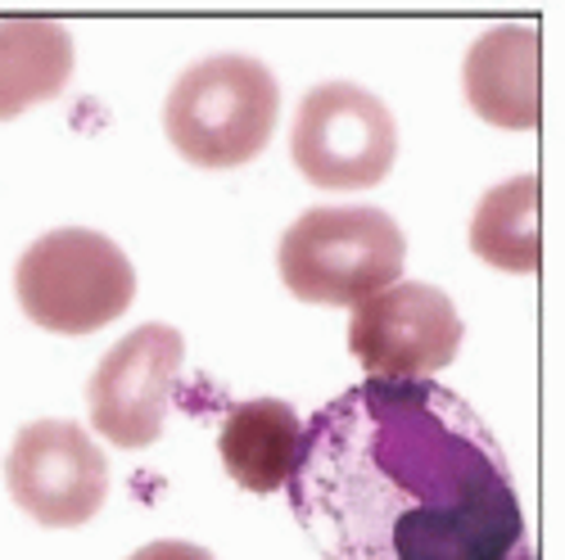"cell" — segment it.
Here are the masks:
<instances>
[{"label": "cell", "instance_id": "4", "mask_svg": "<svg viewBox=\"0 0 565 560\" xmlns=\"http://www.w3.org/2000/svg\"><path fill=\"white\" fill-rule=\"evenodd\" d=\"M14 294L28 321L55 335H90L118 321L136 299V271L122 245L100 230L64 226L23 249Z\"/></svg>", "mask_w": 565, "mask_h": 560}, {"label": "cell", "instance_id": "11", "mask_svg": "<svg viewBox=\"0 0 565 560\" xmlns=\"http://www.w3.org/2000/svg\"><path fill=\"white\" fill-rule=\"evenodd\" d=\"M73 77V36L55 19H0V122L55 100Z\"/></svg>", "mask_w": 565, "mask_h": 560}, {"label": "cell", "instance_id": "7", "mask_svg": "<svg viewBox=\"0 0 565 560\" xmlns=\"http://www.w3.org/2000/svg\"><path fill=\"white\" fill-rule=\"evenodd\" d=\"M185 340L177 325L146 321L127 340H118L96 376L86 380V407L90 426L114 448H150L163 434L168 402L181 380Z\"/></svg>", "mask_w": 565, "mask_h": 560}, {"label": "cell", "instance_id": "8", "mask_svg": "<svg viewBox=\"0 0 565 560\" xmlns=\"http://www.w3.org/2000/svg\"><path fill=\"white\" fill-rule=\"evenodd\" d=\"M6 484L36 525L77 529L109 497V461L73 420H32L14 434Z\"/></svg>", "mask_w": 565, "mask_h": 560}, {"label": "cell", "instance_id": "10", "mask_svg": "<svg viewBox=\"0 0 565 560\" xmlns=\"http://www.w3.org/2000/svg\"><path fill=\"white\" fill-rule=\"evenodd\" d=\"M299 448H303V420L286 398L235 402L217 434L226 475L249 493L286 488L299 465Z\"/></svg>", "mask_w": 565, "mask_h": 560}, {"label": "cell", "instance_id": "3", "mask_svg": "<svg viewBox=\"0 0 565 560\" xmlns=\"http://www.w3.org/2000/svg\"><path fill=\"white\" fill-rule=\"evenodd\" d=\"M276 262L295 299L358 308L403 276L407 236L385 208H308L280 236Z\"/></svg>", "mask_w": 565, "mask_h": 560}, {"label": "cell", "instance_id": "5", "mask_svg": "<svg viewBox=\"0 0 565 560\" xmlns=\"http://www.w3.org/2000/svg\"><path fill=\"white\" fill-rule=\"evenodd\" d=\"M398 154L390 105L358 82H321L299 100L290 159L321 191H366L385 181Z\"/></svg>", "mask_w": 565, "mask_h": 560}, {"label": "cell", "instance_id": "2", "mask_svg": "<svg viewBox=\"0 0 565 560\" xmlns=\"http://www.w3.org/2000/svg\"><path fill=\"white\" fill-rule=\"evenodd\" d=\"M280 114L276 73L254 55H209L168 90L163 131L195 168H241L267 150Z\"/></svg>", "mask_w": 565, "mask_h": 560}, {"label": "cell", "instance_id": "9", "mask_svg": "<svg viewBox=\"0 0 565 560\" xmlns=\"http://www.w3.org/2000/svg\"><path fill=\"white\" fill-rule=\"evenodd\" d=\"M543 41L534 23H502L470 41L461 86L484 122L530 131L543 118Z\"/></svg>", "mask_w": 565, "mask_h": 560}, {"label": "cell", "instance_id": "13", "mask_svg": "<svg viewBox=\"0 0 565 560\" xmlns=\"http://www.w3.org/2000/svg\"><path fill=\"white\" fill-rule=\"evenodd\" d=\"M127 560H213V551H209V547H200V542L159 538V542H146L140 551H131Z\"/></svg>", "mask_w": 565, "mask_h": 560}, {"label": "cell", "instance_id": "12", "mask_svg": "<svg viewBox=\"0 0 565 560\" xmlns=\"http://www.w3.org/2000/svg\"><path fill=\"white\" fill-rule=\"evenodd\" d=\"M539 176H511L476 204L470 217V249L498 271H539L543 226H539Z\"/></svg>", "mask_w": 565, "mask_h": 560}, {"label": "cell", "instance_id": "1", "mask_svg": "<svg viewBox=\"0 0 565 560\" xmlns=\"http://www.w3.org/2000/svg\"><path fill=\"white\" fill-rule=\"evenodd\" d=\"M286 488L326 560H539L502 443L435 380H362L312 411Z\"/></svg>", "mask_w": 565, "mask_h": 560}, {"label": "cell", "instance_id": "6", "mask_svg": "<svg viewBox=\"0 0 565 560\" xmlns=\"http://www.w3.org/2000/svg\"><path fill=\"white\" fill-rule=\"evenodd\" d=\"M466 325L452 299L426 280H394L353 308L349 348L366 380H430L461 348Z\"/></svg>", "mask_w": 565, "mask_h": 560}]
</instances>
